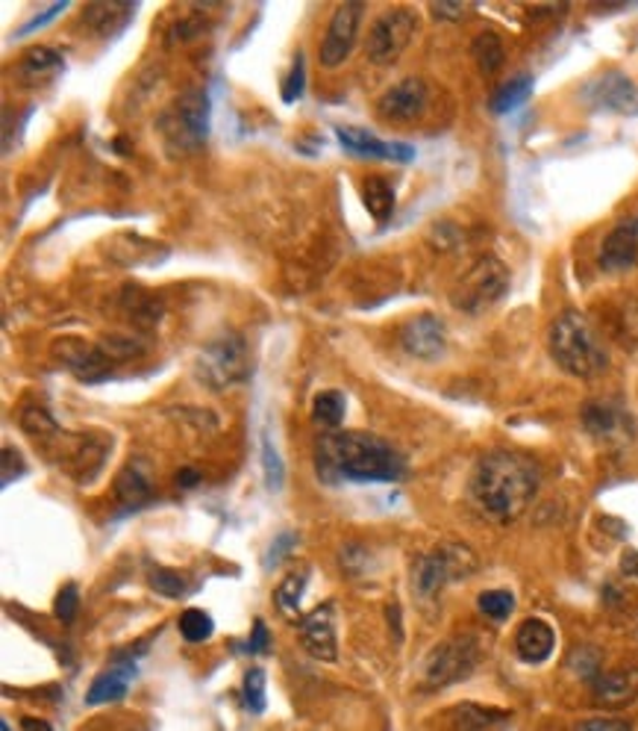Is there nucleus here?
I'll use <instances>...</instances> for the list:
<instances>
[{"instance_id": "39", "label": "nucleus", "mask_w": 638, "mask_h": 731, "mask_svg": "<svg viewBox=\"0 0 638 731\" xmlns=\"http://www.w3.org/2000/svg\"><path fill=\"white\" fill-rule=\"evenodd\" d=\"M303 86H306V71H303V54H298L292 59V68H289V77L283 84V101L294 103L301 101Z\"/></svg>"}, {"instance_id": "10", "label": "nucleus", "mask_w": 638, "mask_h": 731, "mask_svg": "<svg viewBox=\"0 0 638 731\" xmlns=\"http://www.w3.org/2000/svg\"><path fill=\"white\" fill-rule=\"evenodd\" d=\"M418 33V12L410 7L385 10L368 30V59L374 65H392L403 56Z\"/></svg>"}, {"instance_id": "2", "label": "nucleus", "mask_w": 638, "mask_h": 731, "mask_svg": "<svg viewBox=\"0 0 638 731\" xmlns=\"http://www.w3.org/2000/svg\"><path fill=\"white\" fill-rule=\"evenodd\" d=\"M321 475H338L345 481H401L406 461L383 436L365 431H327L315 445Z\"/></svg>"}, {"instance_id": "1", "label": "nucleus", "mask_w": 638, "mask_h": 731, "mask_svg": "<svg viewBox=\"0 0 638 731\" xmlns=\"http://www.w3.org/2000/svg\"><path fill=\"white\" fill-rule=\"evenodd\" d=\"M538 484H541V473L527 454L497 448L480 457L468 492L485 517L512 522L533 505Z\"/></svg>"}, {"instance_id": "22", "label": "nucleus", "mask_w": 638, "mask_h": 731, "mask_svg": "<svg viewBox=\"0 0 638 731\" xmlns=\"http://www.w3.org/2000/svg\"><path fill=\"white\" fill-rule=\"evenodd\" d=\"M594 702L606 705V708H620V705L633 702L638 696V673L636 669H609L592 682Z\"/></svg>"}, {"instance_id": "21", "label": "nucleus", "mask_w": 638, "mask_h": 731, "mask_svg": "<svg viewBox=\"0 0 638 731\" xmlns=\"http://www.w3.org/2000/svg\"><path fill=\"white\" fill-rule=\"evenodd\" d=\"M553 646H557V631L538 617L524 620L515 631V652L524 664H545L553 655Z\"/></svg>"}, {"instance_id": "40", "label": "nucleus", "mask_w": 638, "mask_h": 731, "mask_svg": "<svg viewBox=\"0 0 638 731\" xmlns=\"http://www.w3.org/2000/svg\"><path fill=\"white\" fill-rule=\"evenodd\" d=\"M571 664H574V669L580 673L583 678H589V682H594V678L601 676V655L594 652V649H577L574 657H571Z\"/></svg>"}, {"instance_id": "48", "label": "nucleus", "mask_w": 638, "mask_h": 731, "mask_svg": "<svg viewBox=\"0 0 638 731\" xmlns=\"http://www.w3.org/2000/svg\"><path fill=\"white\" fill-rule=\"evenodd\" d=\"M21 731H54V726L38 720V717H24V720H21Z\"/></svg>"}, {"instance_id": "37", "label": "nucleus", "mask_w": 638, "mask_h": 731, "mask_svg": "<svg viewBox=\"0 0 638 731\" xmlns=\"http://www.w3.org/2000/svg\"><path fill=\"white\" fill-rule=\"evenodd\" d=\"M77 611H80V592H77V584H65L63 590L56 592L54 617L63 622V625H71Z\"/></svg>"}, {"instance_id": "25", "label": "nucleus", "mask_w": 638, "mask_h": 731, "mask_svg": "<svg viewBox=\"0 0 638 731\" xmlns=\"http://www.w3.org/2000/svg\"><path fill=\"white\" fill-rule=\"evenodd\" d=\"M510 713L501 708H477V705H459L454 708V731H497Z\"/></svg>"}, {"instance_id": "32", "label": "nucleus", "mask_w": 638, "mask_h": 731, "mask_svg": "<svg viewBox=\"0 0 638 731\" xmlns=\"http://www.w3.org/2000/svg\"><path fill=\"white\" fill-rule=\"evenodd\" d=\"M303 587H306V573H292L286 575L283 584L277 587V605H280V611L289 613L292 620H301V596Z\"/></svg>"}, {"instance_id": "15", "label": "nucleus", "mask_w": 638, "mask_h": 731, "mask_svg": "<svg viewBox=\"0 0 638 731\" xmlns=\"http://www.w3.org/2000/svg\"><path fill=\"white\" fill-rule=\"evenodd\" d=\"M585 103H592L594 110L603 112H636L638 110V89L627 75L620 71H606L597 75L592 84L583 89Z\"/></svg>"}, {"instance_id": "41", "label": "nucleus", "mask_w": 638, "mask_h": 731, "mask_svg": "<svg viewBox=\"0 0 638 731\" xmlns=\"http://www.w3.org/2000/svg\"><path fill=\"white\" fill-rule=\"evenodd\" d=\"M574 731H633V726L620 717H592L580 722Z\"/></svg>"}, {"instance_id": "12", "label": "nucleus", "mask_w": 638, "mask_h": 731, "mask_svg": "<svg viewBox=\"0 0 638 731\" xmlns=\"http://www.w3.org/2000/svg\"><path fill=\"white\" fill-rule=\"evenodd\" d=\"M365 15V3L362 0H350V3H342L333 19H329V27L324 33V42H321L318 59L324 68H338L345 63L350 51L356 45V36H359V24H362Z\"/></svg>"}, {"instance_id": "36", "label": "nucleus", "mask_w": 638, "mask_h": 731, "mask_svg": "<svg viewBox=\"0 0 638 731\" xmlns=\"http://www.w3.org/2000/svg\"><path fill=\"white\" fill-rule=\"evenodd\" d=\"M147 582H150V587H154L156 592H163L165 599H180V596H186V582H182L177 573H171V569H165V566H156Z\"/></svg>"}, {"instance_id": "38", "label": "nucleus", "mask_w": 638, "mask_h": 731, "mask_svg": "<svg viewBox=\"0 0 638 731\" xmlns=\"http://www.w3.org/2000/svg\"><path fill=\"white\" fill-rule=\"evenodd\" d=\"M262 461H265V481H268V490H283V461L280 454L271 445L268 436H262Z\"/></svg>"}, {"instance_id": "50", "label": "nucleus", "mask_w": 638, "mask_h": 731, "mask_svg": "<svg viewBox=\"0 0 638 731\" xmlns=\"http://www.w3.org/2000/svg\"><path fill=\"white\" fill-rule=\"evenodd\" d=\"M0 726H3V731H10V722H7V720L0 722Z\"/></svg>"}, {"instance_id": "34", "label": "nucleus", "mask_w": 638, "mask_h": 731, "mask_svg": "<svg viewBox=\"0 0 638 731\" xmlns=\"http://www.w3.org/2000/svg\"><path fill=\"white\" fill-rule=\"evenodd\" d=\"M477 608L483 617L494 622L510 620V613L515 611V596L510 590H485L480 592V599H477Z\"/></svg>"}, {"instance_id": "45", "label": "nucleus", "mask_w": 638, "mask_h": 731, "mask_svg": "<svg viewBox=\"0 0 638 731\" xmlns=\"http://www.w3.org/2000/svg\"><path fill=\"white\" fill-rule=\"evenodd\" d=\"M433 15H436V19L456 21L466 15V7H462V3H456V0H447V3H433Z\"/></svg>"}, {"instance_id": "8", "label": "nucleus", "mask_w": 638, "mask_h": 731, "mask_svg": "<svg viewBox=\"0 0 638 731\" xmlns=\"http://www.w3.org/2000/svg\"><path fill=\"white\" fill-rule=\"evenodd\" d=\"M480 664V643L474 634H459L445 643H438L424 661V687L427 690H441V687L466 682Z\"/></svg>"}, {"instance_id": "16", "label": "nucleus", "mask_w": 638, "mask_h": 731, "mask_svg": "<svg viewBox=\"0 0 638 731\" xmlns=\"http://www.w3.org/2000/svg\"><path fill=\"white\" fill-rule=\"evenodd\" d=\"M403 352L418 361H438L447 348L445 322L433 313H421L401 328Z\"/></svg>"}, {"instance_id": "33", "label": "nucleus", "mask_w": 638, "mask_h": 731, "mask_svg": "<svg viewBox=\"0 0 638 731\" xmlns=\"http://www.w3.org/2000/svg\"><path fill=\"white\" fill-rule=\"evenodd\" d=\"M212 631H215V622L206 611L201 608H189V611H182L180 617V634L186 643H203V640L212 638Z\"/></svg>"}, {"instance_id": "28", "label": "nucleus", "mask_w": 638, "mask_h": 731, "mask_svg": "<svg viewBox=\"0 0 638 731\" xmlns=\"http://www.w3.org/2000/svg\"><path fill=\"white\" fill-rule=\"evenodd\" d=\"M347 413V398L338 389H321L318 396L312 398V419L327 431H338V425L345 422Z\"/></svg>"}, {"instance_id": "44", "label": "nucleus", "mask_w": 638, "mask_h": 731, "mask_svg": "<svg viewBox=\"0 0 638 731\" xmlns=\"http://www.w3.org/2000/svg\"><path fill=\"white\" fill-rule=\"evenodd\" d=\"M268 629H265V622L262 620H256L254 622V638H250V643H247V652H254V655H262V652H268V646H271V643H268Z\"/></svg>"}, {"instance_id": "26", "label": "nucleus", "mask_w": 638, "mask_h": 731, "mask_svg": "<svg viewBox=\"0 0 638 731\" xmlns=\"http://www.w3.org/2000/svg\"><path fill=\"white\" fill-rule=\"evenodd\" d=\"M362 201L368 213L374 215L377 222H389L394 213V186L385 177H365L362 184Z\"/></svg>"}, {"instance_id": "35", "label": "nucleus", "mask_w": 638, "mask_h": 731, "mask_svg": "<svg viewBox=\"0 0 638 731\" xmlns=\"http://www.w3.org/2000/svg\"><path fill=\"white\" fill-rule=\"evenodd\" d=\"M242 696H245V708L250 713H262L268 699H265V673L259 667L247 669L245 682H242Z\"/></svg>"}, {"instance_id": "46", "label": "nucleus", "mask_w": 638, "mask_h": 731, "mask_svg": "<svg viewBox=\"0 0 638 731\" xmlns=\"http://www.w3.org/2000/svg\"><path fill=\"white\" fill-rule=\"evenodd\" d=\"M289 543H294V534H283V538L277 540V543H273V546H277V552H273V549H271V555L265 557V566L280 564V557L289 555V552H292V546H289Z\"/></svg>"}, {"instance_id": "31", "label": "nucleus", "mask_w": 638, "mask_h": 731, "mask_svg": "<svg viewBox=\"0 0 638 731\" xmlns=\"http://www.w3.org/2000/svg\"><path fill=\"white\" fill-rule=\"evenodd\" d=\"M471 54H474L477 65H480V71L483 75H492L503 65V42L501 36L494 33V30H485L480 36L474 38V45H471Z\"/></svg>"}, {"instance_id": "20", "label": "nucleus", "mask_w": 638, "mask_h": 731, "mask_svg": "<svg viewBox=\"0 0 638 731\" xmlns=\"http://www.w3.org/2000/svg\"><path fill=\"white\" fill-rule=\"evenodd\" d=\"M133 15H136V3H130V0H112V3L98 0V3H89V7L82 10V24H86L94 36L112 38L127 27Z\"/></svg>"}, {"instance_id": "7", "label": "nucleus", "mask_w": 638, "mask_h": 731, "mask_svg": "<svg viewBox=\"0 0 638 731\" xmlns=\"http://www.w3.org/2000/svg\"><path fill=\"white\" fill-rule=\"evenodd\" d=\"M477 573V557L474 552L462 543H445L438 546L436 552H429L415 564V573H412V582H415V590L424 599H433L438 592L445 590L447 584L462 582L468 575Z\"/></svg>"}, {"instance_id": "18", "label": "nucleus", "mask_w": 638, "mask_h": 731, "mask_svg": "<svg viewBox=\"0 0 638 731\" xmlns=\"http://www.w3.org/2000/svg\"><path fill=\"white\" fill-rule=\"evenodd\" d=\"M63 71L65 59L59 51H54V47H30L27 54L19 59V65L12 68V77L24 89H38V86H47L51 80H56Z\"/></svg>"}, {"instance_id": "3", "label": "nucleus", "mask_w": 638, "mask_h": 731, "mask_svg": "<svg viewBox=\"0 0 638 731\" xmlns=\"http://www.w3.org/2000/svg\"><path fill=\"white\" fill-rule=\"evenodd\" d=\"M550 354L562 372L574 375V378H592L601 369H606V352H603L601 340L594 334L583 313L566 310L557 315V322L550 324V336H547Z\"/></svg>"}, {"instance_id": "6", "label": "nucleus", "mask_w": 638, "mask_h": 731, "mask_svg": "<svg viewBox=\"0 0 638 731\" xmlns=\"http://www.w3.org/2000/svg\"><path fill=\"white\" fill-rule=\"evenodd\" d=\"M47 457L74 478V481H91L101 473L107 452H110V440L101 434H68V431H56L47 443Z\"/></svg>"}, {"instance_id": "23", "label": "nucleus", "mask_w": 638, "mask_h": 731, "mask_svg": "<svg viewBox=\"0 0 638 731\" xmlns=\"http://www.w3.org/2000/svg\"><path fill=\"white\" fill-rule=\"evenodd\" d=\"M136 676V664L133 661H119L110 669H103L101 676H94L89 694H86V705H110L124 699L130 687V678Z\"/></svg>"}, {"instance_id": "30", "label": "nucleus", "mask_w": 638, "mask_h": 731, "mask_svg": "<svg viewBox=\"0 0 638 731\" xmlns=\"http://www.w3.org/2000/svg\"><path fill=\"white\" fill-rule=\"evenodd\" d=\"M19 425H21V431H24V434H27L36 445L47 443V440L59 431L56 419L51 417L42 405H27V408L21 410Z\"/></svg>"}, {"instance_id": "47", "label": "nucleus", "mask_w": 638, "mask_h": 731, "mask_svg": "<svg viewBox=\"0 0 638 731\" xmlns=\"http://www.w3.org/2000/svg\"><path fill=\"white\" fill-rule=\"evenodd\" d=\"M620 569L627 575H633V578H638V552H624V557H620Z\"/></svg>"}, {"instance_id": "9", "label": "nucleus", "mask_w": 638, "mask_h": 731, "mask_svg": "<svg viewBox=\"0 0 638 731\" xmlns=\"http://www.w3.org/2000/svg\"><path fill=\"white\" fill-rule=\"evenodd\" d=\"M510 289V272L497 257L477 259L474 266L466 272V278L459 280L454 289V304L462 313H483L492 304H497Z\"/></svg>"}, {"instance_id": "17", "label": "nucleus", "mask_w": 638, "mask_h": 731, "mask_svg": "<svg viewBox=\"0 0 638 731\" xmlns=\"http://www.w3.org/2000/svg\"><path fill=\"white\" fill-rule=\"evenodd\" d=\"M336 140L342 142V148L356 154V157L368 159H392V163H412L415 159V148L403 145V142H385L374 136L371 130L362 128H336Z\"/></svg>"}, {"instance_id": "13", "label": "nucleus", "mask_w": 638, "mask_h": 731, "mask_svg": "<svg viewBox=\"0 0 638 731\" xmlns=\"http://www.w3.org/2000/svg\"><path fill=\"white\" fill-rule=\"evenodd\" d=\"M429 107V86L421 77H406L392 89H385L383 98L377 101V115L389 124H406V121L421 119Z\"/></svg>"}, {"instance_id": "4", "label": "nucleus", "mask_w": 638, "mask_h": 731, "mask_svg": "<svg viewBox=\"0 0 638 731\" xmlns=\"http://www.w3.org/2000/svg\"><path fill=\"white\" fill-rule=\"evenodd\" d=\"M156 130L163 136L165 148L174 157H186L201 151L210 140V98L203 89H189L182 92L168 110L159 115Z\"/></svg>"}, {"instance_id": "49", "label": "nucleus", "mask_w": 638, "mask_h": 731, "mask_svg": "<svg viewBox=\"0 0 638 731\" xmlns=\"http://www.w3.org/2000/svg\"><path fill=\"white\" fill-rule=\"evenodd\" d=\"M198 481H201L198 469H180V473H177V484H180V487H194Z\"/></svg>"}, {"instance_id": "27", "label": "nucleus", "mask_w": 638, "mask_h": 731, "mask_svg": "<svg viewBox=\"0 0 638 731\" xmlns=\"http://www.w3.org/2000/svg\"><path fill=\"white\" fill-rule=\"evenodd\" d=\"M115 496H119L124 508L136 510L154 499V490H150V481L138 473L136 466H127V469H121V475L115 478Z\"/></svg>"}, {"instance_id": "24", "label": "nucleus", "mask_w": 638, "mask_h": 731, "mask_svg": "<svg viewBox=\"0 0 638 731\" xmlns=\"http://www.w3.org/2000/svg\"><path fill=\"white\" fill-rule=\"evenodd\" d=\"M580 419H583L585 431L592 436H601V440H609L624 428V413L609 401H585Z\"/></svg>"}, {"instance_id": "11", "label": "nucleus", "mask_w": 638, "mask_h": 731, "mask_svg": "<svg viewBox=\"0 0 638 731\" xmlns=\"http://www.w3.org/2000/svg\"><path fill=\"white\" fill-rule=\"evenodd\" d=\"M51 357L82 384H101L112 375L110 352L82 336H56L51 343Z\"/></svg>"}, {"instance_id": "43", "label": "nucleus", "mask_w": 638, "mask_h": 731, "mask_svg": "<svg viewBox=\"0 0 638 731\" xmlns=\"http://www.w3.org/2000/svg\"><path fill=\"white\" fill-rule=\"evenodd\" d=\"M65 10H68V3H65V0H63V3H51V7H47V10L38 12L36 19L27 21V24H24V27L19 30V36H27V33H33V30H38V27H42V24H47V21L56 19V15H59V12H65Z\"/></svg>"}, {"instance_id": "42", "label": "nucleus", "mask_w": 638, "mask_h": 731, "mask_svg": "<svg viewBox=\"0 0 638 731\" xmlns=\"http://www.w3.org/2000/svg\"><path fill=\"white\" fill-rule=\"evenodd\" d=\"M21 473H24V461H21V454L12 448V445H7L3 448V487L12 481V478H21Z\"/></svg>"}, {"instance_id": "19", "label": "nucleus", "mask_w": 638, "mask_h": 731, "mask_svg": "<svg viewBox=\"0 0 638 731\" xmlns=\"http://www.w3.org/2000/svg\"><path fill=\"white\" fill-rule=\"evenodd\" d=\"M603 272H627L638 263V222H620L603 240L601 257H597Z\"/></svg>"}, {"instance_id": "14", "label": "nucleus", "mask_w": 638, "mask_h": 731, "mask_svg": "<svg viewBox=\"0 0 638 731\" xmlns=\"http://www.w3.org/2000/svg\"><path fill=\"white\" fill-rule=\"evenodd\" d=\"M301 629V646L310 652L315 661L333 664L338 657V643H336V608L329 602L318 605L315 611L298 620Z\"/></svg>"}, {"instance_id": "29", "label": "nucleus", "mask_w": 638, "mask_h": 731, "mask_svg": "<svg viewBox=\"0 0 638 731\" xmlns=\"http://www.w3.org/2000/svg\"><path fill=\"white\" fill-rule=\"evenodd\" d=\"M533 77L529 75H518L512 77V80H506V84L497 89V92L492 95V112H497V115H506V112L518 110L521 103L527 101L529 95H533Z\"/></svg>"}, {"instance_id": "5", "label": "nucleus", "mask_w": 638, "mask_h": 731, "mask_svg": "<svg viewBox=\"0 0 638 731\" xmlns=\"http://www.w3.org/2000/svg\"><path fill=\"white\" fill-rule=\"evenodd\" d=\"M194 375L201 378L203 387L219 389V392L242 384L250 375V352H247L245 336L236 331H221L198 354Z\"/></svg>"}]
</instances>
